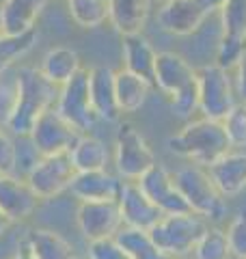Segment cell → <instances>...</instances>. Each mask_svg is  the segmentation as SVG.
I'll use <instances>...</instances> for the list:
<instances>
[{
    "label": "cell",
    "mask_w": 246,
    "mask_h": 259,
    "mask_svg": "<svg viewBox=\"0 0 246 259\" xmlns=\"http://www.w3.org/2000/svg\"><path fill=\"white\" fill-rule=\"evenodd\" d=\"M15 80H18V102H15V110L7 123V130L15 139H20L32 132L37 119L48 108L56 106L61 87L50 82L35 65H22L15 71Z\"/></svg>",
    "instance_id": "cell-1"
},
{
    "label": "cell",
    "mask_w": 246,
    "mask_h": 259,
    "mask_svg": "<svg viewBox=\"0 0 246 259\" xmlns=\"http://www.w3.org/2000/svg\"><path fill=\"white\" fill-rule=\"evenodd\" d=\"M167 147L171 153L188 158L201 166L214 164L218 158L233 149L227 139L223 121H212L205 117L186 121V125L179 132L167 139Z\"/></svg>",
    "instance_id": "cell-2"
},
{
    "label": "cell",
    "mask_w": 246,
    "mask_h": 259,
    "mask_svg": "<svg viewBox=\"0 0 246 259\" xmlns=\"http://www.w3.org/2000/svg\"><path fill=\"white\" fill-rule=\"evenodd\" d=\"M173 182L182 192L192 214L203 216L205 221H220L225 218L227 203L225 197L212 182L208 168L201 164H184L173 173Z\"/></svg>",
    "instance_id": "cell-3"
},
{
    "label": "cell",
    "mask_w": 246,
    "mask_h": 259,
    "mask_svg": "<svg viewBox=\"0 0 246 259\" xmlns=\"http://www.w3.org/2000/svg\"><path fill=\"white\" fill-rule=\"evenodd\" d=\"M208 221L199 214H164L158 223L149 229L151 240L160 250L173 259L192 255L196 242L208 229Z\"/></svg>",
    "instance_id": "cell-4"
},
{
    "label": "cell",
    "mask_w": 246,
    "mask_h": 259,
    "mask_svg": "<svg viewBox=\"0 0 246 259\" xmlns=\"http://www.w3.org/2000/svg\"><path fill=\"white\" fill-rule=\"evenodd\" d=\"M155 162H158L155 153L149 147L147 139L141 134V130L132 121H123L117 130V139H114V168H117V175L126 182H136Z\"/></svg>",
    "instance_id": "cell-5"
},
{
    "label": "cell",
    "mask_w": 246,
    "mask_h": 259,
    "mask_svg": "<svg viewBox=\"0 0 246 259\" xmlns=\"http://www.w3.org/2000/svg\"><path fill=\"white\" fill-rule=\"evenodd\" d=\"M199 80V112L205 119L223 121L235 106V87L229 71L218 65H203L196 69Z\"/></svg>",
    "instance_id": "cell-6"
},
{
    "label": "cell",
    "mask_w": 246,
    "mask_h": 259,
    "mask_svg": "<svg viewBox=\"0 0 246 259\" xmlns=\"http://www.w3.org/2000/svg\"><path fill=\"white\" fill-rule=\"evenodd\" d=\"M54 108L80 134H89L95 127L100 119H97L91 106V97H89V69L82 67L67 84L61 87Z\"/></svg>",
    "instance_id": "cell-7"
},
{
    "label": "cell",
    "mask_w": 246,
    "mask_h": 259,
    "mask_svg": "<svg viewBox=\"0 0 246 259\" xmlns=\"http://www.w3.org/2000/svg\"><path fill=\"white\" fill-rule=\"evenodd\" d=\"M73 177H76V168L69 153H54L37 160V164L26 175V182L39 201H48L69 190Z\"/></svg>",
    "instance_id": "cell-8"
},
{
    "label": "cell",
    "mask_w": 246,
    "mask_h": 259,
    "mask_svg": "<svg viewBox=\"0 0 246 259\" xmlns=\"http://www.w3.org/2000/svg\"><path fill=\"white\" fill-rule=\"evenodd\" d=\"M80 132L71 123H67L56 108H48L44 115L37 119L28 139L39 156H54V153H69L76 145Z\"/></svg>",
    "instance_id": "cell-9"
},
{
    "label": "cell",
    "mask_w": 246,
    "mask_h": 259,
    "mask_svg": "<svg viewBox=\"0 0 246 259\" xmlns=\"http://www.w3.org/2000/svg\"><path fill=\"white\" fill-rule=\"evenodd\" d=\"M76 225L87 242L114 238L123 227L117 201H80Z\"/></svg>",
    "instance_id": "cell-10"
},
{
    "label": "cell",
    "mask_w": 246,
    "mask_h": 259,
    "mask_svg": "<svg viewBox=\"0 0 246 259\" xmlns=\"http://www.w3.org/2000/svg\"><path fill=\"white\" fill-rule=\"evenodd\" d=\"M136 184L151 199V203L158 205L162 214H188L190 212L186 199L182 197V192L177 190V186L173 182V173L162 162H155L149 171L141 175V180H136Z\"/></svg>",
    "instance_id": "cell-11"
},
{
    "label": "cell",
    "mask_w": 246,
    "mask_h": 259,
    "mask_svg": "<svg viewBox=\"0 0 246 259\" xmlns=\"http://www.w3.org/2000/svg\"><path fill=\"white\" fill-rule=\"evenodd\" d=\"M158 26L175 37H188L201 28L208 20V11L199 5V0H164L158 7Z\"/></svg>",
    "instance_id": "cell-12"
},
{
    "label": "cell",
    "mask_w": 246,
    "mask_h": 259,
    "mask_svg": "<svg viewBox=\"0 0 246 259\" xmlns=\"http://www.w3.org/2000/svg\"><path fill=\"white\" fill-rule=\"evenodd\" d=\"M117 203L123 218V227H134V229L149 231L164 216L158 209V205L151 203V199L141 190V186L136 182H123Z\"/></svg>",
    "instance_id": "cell-13"
},
{
    "label": "cell",
    "mask_w": 246,
    "mask_h": 259,
    "mask_svg": "<svg viewBox=\"0 0 246 259\" xmlns=\"http://www.w3.org/2000/svg\"><path fill=\"white\" fill-rule=\"evenodd\" d=\"M196 82V69L177 52H158L153 71V87L167 97H173Z\"/></svg>",
    "instance_id": "cell-14"
},
{
    "label": "cell",
    "mask_w": 246,
    "mask_h": 259,
    "mask_svg": "<svg viewBox=\"0 0 246 259\" xmlns=\"http://www.w3.org/2000/svg\"><path fill=\"white\" fill-rule=\"evenodd\" d=\"M89 97L97 119L106 123H117L121 119L117 91H114V71L110 67L95 65L89 69Z\"/></svg>",
    "instance_id": "cell-15"
},
{
    "label": "cell",
    "mask_w": 246,
    "mask_h": 259,
    "mask_svg": "<svg viewBox=\"0 0 246 259\" xmlns=\"http://www.w3.org/2000/svg\"><path fill=\"white\" fill-rule=\"evenodd\" d=\"M37 194L28 182L18 175H0V212L11 223H20L35 212Z\"/></svg>",
    "instance_id": "cell-16"
},
{
    "label": "cell",
    "mask_w": 246,
    "mask_h": 259,
    "mask_svg": "<svg viewBox=\"0 0 246 259\" xmlns=\"http://www.w3.org/2000/svg\"><path fill=\"white\" fill-rule=\"evenodd\" d=\"M205 168L225 199L246 190V151H229Z\"/></svg>",
    "instance_id": "cell-17"
},
{
    "label": "cell",
    "mask_w": 246,
    "mask_h": 259,
    "mask_svg": "<svg viewBox=\"0 0 246 259\" xmlns=\"http://www.w3.org/2000/svg\"><path fill=\"white\" fill-rule=\"evenodd\" d=\"M121 177L106 171L76 173L69 186V192L80 201H117L121 192Z\"/></svg>",
    "instance_id": "cell-18"
},
{
    "label": "cell",
    "mask_w": 246,
    "mask_h": 259,
    "mask_svg": "<svg viewBox=\"0 0 246 259\" xmlns=\"http://www.w3.org/2000/svg\"><path fill=\"white\" fill-rule=\"evenodd\" d=\"M48 0H3L0 5V24L3 35H24L35 30Z\"/></svg>",
    "instance_id": "cell-19"
},
{
    "label": "cell",
    "mask_w": 246,
    "mask_h": 259,
    "mask_svg": "<svg viewBox=\"0 0 246 259\" xmlns=\"http://www.w3.org/2000/svg\"><path fill=\"white\" fill-rule=\"evenodd\" d=\"M151 13V0H108V22L121 37L143 32Z\"/></svg>",
    "instance_id": "cell-20"
},
{
    "label": "cell",
    "mask_w": 246,
    "mask_h": 259,
    "mask_svg": "<svg viewBox=\"0 0 246 259\" xmlns=\"http://www.w3.org/2000/svg\"><path fill=\"white\" fill-rule=\"evenodd\" d=\"M121 54H123V69L145 78L147 82L153 84V71H155V56L151 41L143 32L136 35H126L121 41Z\"/></svg>",
    "instance_id": "cell-21"
},
{
    "label": "cell",
    "mask_w": 246,
    "mask_h": 259,
    "mask_svg": "<svg viewBox=\"0 0 246 259\" xmlns=\"http://www.w3.org/2000/svg\"><path fill=\"white\" fill-rule=\"evenodd\" d=\"M39 69L50 82H54L56 87H63L82 69L80 54L67 46L50 48V50L44 54V59H41Z\"/></svg>",
    "instance_id": "cell-22"
},
{
    "label": "cell",
    "mask_w": 246,
    "mask_h": 259,
    "mask_svg": "<svg viewBox=\"0 0 246 259\" xmlns=\"http://www.w3.org/2000/svg\"><path fill=\"white\" fill-rule=\"evenodd\" d=\"M69 158L73 162L76 173L106 171L110 162V151L102 139L91 134H80L76 145L69 149Z\"/></svg>",
    "instance_id": "cell-23"
},
{
    "label": "cell",
    "mask_w": 246,
    "mask_h": 259,
    "mask_svg": "<svg viewBox=\"0 0 246 259\" xmlns=\"http://www.w3.org/2000/svg\"><path fill=\"white\" fill-rule=\"evenodd\" d=\"M24 250L32 259H76L71 244L52 229H32L24 242Z\"/></svg>",
    "instance_id": "cell-24"
},
{
    "label": "cell",
    "mask_w": 246,
    "mask_h": 259,
    "mask_svg": "<svg viewBox=\"0 0 246 259\" xmlns=\"http://www.w3.org/2000/svg\"><path fill=\"white\" fill-rule=\"evenodd\" d=\"M114 91H117V104L121 112H136L145 106L151 82L128 69H119L114 71Z\"/></svg>",
    "instance_id": "cell-25"
},
{
    "label": "cell",
    "mask_w": 246,
    "mask_h": 259,
    "mask_svg": "<svg viewBox=\"0 0 246 259\" xmlns=\"http://www.w3.org/2000/svg\"><path fill=\"white\" fill-rule=\"evenodd\" d=\"M114 240L121 244V248L132 259H173L164 250L158 248V244L151 240L149 231L134 229V227H121Z\"/></svg>",
    "instance_id": "cell-26"
},
{
    "label": "cell",
    "mask_w": 246,
    "mask_h": 259,
    "mask_svg": "<svg viewBox=\"0 0 246 259\" xmlns=\"http://www.w3.org/2000/svg\"><path fill=\"white\" fill-rule=\"evenodd\" d=\"M39 39L37 30L24 32V35H0V76L7 74L20 59H24Z\"/></svg>",
    "instance_id": "cell-27"
},
{
    "label": "cell",
    "mask_w": 246,
    "mask_h": 259,
    "mask_svg": "<svg viewBox=\"0 0 246 259\" xmlns=\"http://www.w3.org/2000/svg\"><path fill=\"white\" fill-rule=\"evenodd\" d=\"M67 11L80 28H97L108 20V0H67Z\"/></svg>",
    "instance_id": "cell-28"
},
{
    "label": "cell",
    "mask_w": 246,
    "mask_h": 259,
    "mask_svg": "<svg viewBox=\"0 0 246 259\" xmlns=\"http://www.w3.org/2000/svg\"><path fill=\"white\" fill-rule=\"evenodd\" d=\"M218 13L223 37L246 44V0H227Z\"/></svg>",
    "instance_id": "cell-29"
},
{
    "label": "cell",
    "mask_w": 246,
    "mask_h": 259,
    "mask_svg": "<svg viewBox=\"0 0 246 259\" xmlns=\"http://www.w3.org/2000/svg\"><path fill=\"white\" fill-rule=\"evenodd\" d=\"M192 259H233L227 233L218 227H208L192 250Z\"/></svg>",
    "instance_id": "cell-30"
},
{
    "label": "cell",
    "mask_w": 246,
    "mask_h": 259,
    "mask_svg": "<svg viewBox=\"0 0 246 259\" xmlns=\"http://www.w3.org/2000/svg\"><path fill=\"white\" fill-rule=\"evenodd\" d=\"M223 127L231 147H246V104L240 102L223 119Z\"/></svg>",
    "instance_id": "cell-31"
},
{
    "label": "cell",
    "mask_w": 246,
    "mask_h": 259,
    "mask_svg": "<svg viewBox=\"0 0 246 259\" xmlns=\"http://www.w3.org/2000/svg\"><path fill=\"white\" fill-rule=\"evenodd\" d=\"M171 102V110L177 119H184V121H190L194 112H199V80L192 84L179 91L177 95L169 97Z\"/></svg>",
    "instance_id": "cell-32"
},
{
    "label": "cell",
    "mask_w": 246,
    "mask_h": 259,
    "mask_svg": "<svg viewBox=\"0 0 246 259\" xmlns=\"http://www.w3.org/2000/svg\"><path fill=\"white\" fill-rule=\"evenodd\" d=\"M227 242L233 259H246V212H237L227 227Z\"/></svg>",
    "instance_id": "cell-33"
},
{
    "label": "cell",
    "mask_w": 246,
    "mask_h": 259,
    "mask_svg": "<svg viewBox=\"0 0 246 259\" xmlns=\"http://www.w3.org/2000/svg\"><path fill=\"white\" fill-rule=\"evenodd\" d=\"M18 102V80L15 74L9 78L7 74L0 76V127H7Z\"/></svg>",
    "instance_id": "cell-34"
},
{
    "label": "cell",
    "mask_w": 246,
    "mask_h": 259,
    "mask_svg": "<svg viewBox=\"0 0 246 259\" xmlns=\"http://www.w3.org/2000/svg\"><path fill=\"white\" fill-rule=\"evenodd\" d=\"M244 52H246V44L244 41H235V39H229V37H220L214 65H218V67H223V69L229 71V69H233L235 65L240 63Z\"/></svg>",
    "instance_id": "cell-35"
},
{
    "label": "cell",
    "mask_w": 246,
    "mask_h": 259,
    "mask_svg": "<svg viewBox=\"0 0 246 259\" xmlns=\"http://www.w3.org/2000/svg\"><path fill=\"white\" fill-rule=\"evenodd\" d=\"M18 143L7 127H0V175H15Z\"/></svg>",
    "instance_id": "cell-36"
},
{
    "label": "cell",
    "mask_w": 246,
    "mask_h": 259,
    "mask_svg": "<svg viewBox=\"0 0 246 259\" xmlns=\"http://www.w3.org/2000/svg\"><path fill=\"white\" fill-rule=\"evenodd\" d=\"M89 259H132L114 238L89 242Z\"/></svg>",
    "instance_id": "cell-37"
},
{
    "label": "cell",
    "mask_w": 246,
    "mask_h": 259,
    "mask_svg": "<svg viewBox=\"0 0 246 259\" xmlns=\"http://www.w3.org/2000/svg\"><path fill=\"white\" fill-rule=\"evenodd\" d=\"M235 93L246 104V52L242 54L240 63L235 65Z\"/></svg>",
    "instance_id": "cell-38"
},
{
    "label": "cell",
    "mask_w": 246,
    "mask_h": 259,
    "mask_svg": "<svg viewBox=\"0 0 246 259\" xmlns=\"http://www.w3.org/2000/svg\"><path fill=\"white\" fill-rule=\"evenodd\" d=\"M225 3H227V0H199V5L203 7L205 11H208V15L214 13V11H220Z\"/></svg>",
    "instance_id": "cell-39"
},
{
    "label": "cell",
    "mask_w": 246,
    "mask_h": 259,
    "mask_svg": "<svg viewBox=\"0 0 246 259\" xmlns=\"http://www.w3.org/2000/svg\"><path fill=\"white\" fill-rule=\"evenodd\" d=\"M9 227H11V221H9V218H7L3 212H0V238H3L5 236V233H7V229H9Z\"/></svg>",
    "instance_id": "cell-40"
},
{
    "label": "cell",
    "mask_w": 246,
    "mask_h": 259,
    "mask_svg": "<svg viewBox=\"0 0 246 259\" xmlns=\"http://www.w3.org/2000/svg\"><path fill=\"white\" fill-rule=\"evenodd\" d=\"M11 259H32V257L26 253V250H20V253H15Z\"/></svg>",
    "instance_id": "cell-41"
},
{
    "label": "cell",
    "mask_w": 246,
    "mask_h": 259,
    "mask_svg": "<svg viewBox=\"0 0 246 259\" xmlns=\"http://www.w3.org/2000/svg\"><path fill=\"white\" fill-rule=\"evenodd\" d=\"M177 259H192V257H177Z\"/></svg>",
    "instance_id": "cell-42"
},
{
    "label": "cell",
    "mask_w": 246,
    "mask_h": 259,
    "mask_svg": "<svg viewBox=\"0 0 246 259\" xmlns=\"http://www.w3.org/2000/svg\"><path fill=\"white\" fill-rule=\"evenodd\" d=\"M76 259H89V257H78V255H76Z\"/></svg>",
    "instance_id": "cell-43"
},
{
    "label": "cell",
    "mask_w": 246,
    "mask_h": 259,
    "mask_svg": "<svg viewBox=\"0 0 246 259\" xmlns=\"http://www.w3.org/2000/svg\"><path fill=\"white\" fill-rule=\"evenodd\" d=\"M0 35H3V24H0Z\"/></svg>",
    "instance_id": "cell-44"
}]
</instances>
